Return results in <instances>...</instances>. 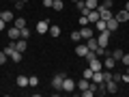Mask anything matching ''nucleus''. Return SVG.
I'll use <instances>...</instances> for the list:
<instances>
[{"label": "nucleus", "mask_w": 129, "mask_h": 97, "mask_svg": "<svg viewBox=\"0 0 129 97\" xmlns=\"http://www.w3.org/2000/svg\"><path fill=\"white\" fill-rule=\"evenodd\" d=\"M7 35H9V39L17 41V39H22V28H17V26H11L9 30H7Z\"/></svg>", "instance_id": "f03ea898"}, {"label": "nucleus", "mask_w": 129, "mask_h": 97, "mask_svg": "<svg viewBox=\"0 0 129 97\" xmlns=\"http://www.w3.org/2000/svg\"><path fill=\"white\" fill-rule=\"evenodd\" d=\"M112 80H114V82H120V80H123V74H112Z\"/></svg>", "instance_id": "c9c22d12"}, {"label": "nucleus", "mask_w": 129, "mask_h": 97, "mask_svg": "<svg viewBox=\"0 0 129 97\" xmlns=\"http://www.w3.org/2000/svg\"><path fill=\"white\" fill-rule=\"evenodd\" d=\"M110 35H112L110 30H103V32H99V39H97V41H99V45H101V47H108V41H110Z\"/></svg>", "instance_id": "39448f33"}, {"label": "nucleus", "mask_w": 129, "mask_h": 97, "mask_svg": "<svg viewBox=\"0 0 129 97\" xmlns=\"http://www.w3.org/2000/svg\"><path fill=\"white\" fill-rule=\"evenodd\" d=\"M9 58H11V60H13V63H19V60H22V52H17V50H15V52H13V54H11V56H9Z\"/></svg>", "instance_id": "a878e982"}, {"label": "nucleus", "mask_w": 129, "mask_h": 97, "mask_svg": "<svg viewBox=\"0 0 129 97\" xmlns=\"http://www.w3.org/2000/svg\"><path fill=\"white\" fill-rule=\"evenodd\" d=\"M120 82H129V74H123V80Z\"/></svg>", "instance_id": "a19ab883"}, {"label": "nucleus", "mask_w": 129, "mask_h": 97, "mask_svg": "<svg viewBox=\"0 0 129 97\" xmlns=\"http://www.w3.org/2000/svg\"><path fill=\"white\" fill-rule=\"evenodd\" d=\"M52 9H56V11H62V9H64V2H62V0H54Z\"/></svg>", "instance_id": "393cba45"}, {"label": "nucleus", "mask_w": 129, "mask_h": 97, "mask_svg": "<svg viewBox=\"0 0 129 97\" xmlns=\"http://www.w3.org/2000/svg\"><path fill=\"white\" fill-rule=\"evenodd\" d=\"M118 19H116V17H110V19H108V22H106V30H110V32H116V28H118Z\"/></svg>", "instance_id": "0eeeda50"}, {"label": "nucleus", "mask_w": 129, "mask_h": 97, "mask_svg": "<svg viewBox=\"0 0 129 97\" xmlns=\"http://www.w3.org/2000/svg\"><path fill=\"white\" fill-rule=\"evenodd\" d=\"M5 26H7V22H5V19H2V17H0V32L5 30Z\"/></svg>", "instance_id": "58836bf2"}, {"label": "nucleus", "mask_w": 129, "mask_h": 97, "mask_svg": "<svg viewBox=\"0 0 129 97\" xmlns=\"http://www.w3.org/2000/svg\"><path fill=\"white\" fill-rule=\"evenodd\" d=\"M39 84V78L37 76H30V78H28V86H37Z\"/></svg>", "instance_id": "c85d7f7f"}, {"label": "nucleus", "mask_w": 129, "mask_h": 97, "mask_svg": "<svg viewBox=\"0 0 129 97\" xmlns=\"http://www.w3.org/2000/svg\"><path fill=\"white\" fill-rule=\"evenodd\" d=\"M95 26H97V30H99V32H103V30H106V22H103L101 17H99V19L95 22Z\"/></svg>", "instance_id": "b1692460"}, {"label": "nucleus", "mask_w": 129, "mask_h": 97, "mask_svg": "<svg viewBox=\"0 0 129 97\" xmlns=\"http://www.w3.org/2000/svg\"><path fill=\"white\" fill-rule=\"evenodd\" d=\"M123 54H125V52L120 50V47H116V50L112 52V56H114V60H120V58H123Z\"/></svg>", "instance_id": "bb28decb"}, {"label": "nucleus", "mask_w": 129, "mask_h": 97, "mask_svg": "<svg viewBox=\"0 0 129 97\" xmlns=\"http://www.w3.org/2000/svg\"><path fill=\"white\" fill-rule=\"evenodd\" d=\"M2 19H5V22L7 24H13V11H2Z\"/></svg>", "instance_id": "6ab92c4d"}, {"label": "nucleus", "mask_w": 129, "mask_h": 97, "mask_svg": "<svg viewBox=\"0 0 129 97\" xmlns=\"http://www.w3.org/2000/svg\"><path fill=\"white\" fill-rule=\"evenodd\" d=\"M71 2H80V0H71Z\"/></svg>", "instance_id": "c03bdc74"}, {"label": "nucleus", "mask_w": 129, "mask_h": 97, "mask_svg": "<svg viewBox=\"0 0 129 97\" xmlns=\"http://www.w3.org/2000/svg\"><path fill=\"white\" fill-rule=\"evenodd\" d=\"M125 11H127V13H129V2H125Z\"/></svg>", "instance_id": "79ce46f5"}, {"label": "nucleus", "mask_w": 129, "mask_h": 97, "mask_svg": "<svg viewBox=\"0 0 129 97\" xmlns=\"http://www.w3.org/2000/svg\"><path fill=\"white\" fill-rule=\"evenodd\" d=\"M99 5H101L99 0H84V7H86L88 11H95V9H99Z\"/></svg>", "instance_id": "9d476101"}, {"label": "nucleus", "mask_w": 129, "mask_h": 97, "mask_svg": "<svg viewBox=\"0 0 129 97\" xmlns=\"http://www.w3.org/2000/svg\"><path fill=\"white\" fill-rule=\"evenodd\" d=\"M62 80H64V74H56L54 78H52V88L62 91Z\"/></svg>", "instance_id": "f257e3e1"}, {"label": "nucleus", "mask_w": 129, "mask_h": 97, "mask_svg": "<svg viewBox=\"0 0 129 97\" xmlns=\"http://www.w3.org/2000/svg\"><path fill=\"white\" fill-rule=\"evenodd\" d=\"M50 37H60V26H50Z\"/></svg>", "instance_id": "aec40b11"}, {"label": "nucleus", "mask_w": 129, "mask_h": 97, "mask_svg": "<svg viewBox=\"0 0 129 97\" xmlns=\"http://www.w3.org/2000/svg\"><path fill=\"white\" fill-rule=\"evenodd\" d=\"M13 26H17V28H24V26H26V19H24V17H17V19H13Z\"/></svg>", "instance_id": "cd10ccee"}, {"label": "nucleus", "mask_w": 129, "mask_h": 97, "mask_svg": "<svg viewBox=\"0 0 129 97\" xmlns=\"http://www.w3.org/2000/svg\"><path fill=\"white\" fill-rule=\"evenodd\" d=\"M120 60H123L125 65H129V54H123V58H120Z\"/></svg>", "instance_id": "4c0bfd02"}, {"label": "nucleus", "mask_w": 129, "mask_h": 97, "mask_svg": "<svg viewBox=\"0 0 129 97\" xmlns=\"http://www.w3.org/2000/svg\"><path fill=\"white\" fill-rule=\"evenodd\" d=\"M13 43H15V50L24 54V50H26V45H28V43H26V39H17V41H13Z\"/></svg>", "instance_id": "ddd939ff"}, {"label": "nucleus", "mask_w": 129, "mask_h": 97, "mask_svg": "<svg viewBox=\"0 0 129 97\" xmlns=\"http://www.w3.org/2000/svg\"><path fill=\"white\" fill-rule=\"evenodd\" d=\"M88 52H90V50H88V45H86V43H80V45L75 47V54H78V56H82V58H86V54H88Z\"/></svg>", "instance_id": "1a4fd4ad"}, {"label": "nucleus", "mask_w": 129, "mask_h": 97, "mask_svg": "<svg viewBox=\"0 0 129 97\" xmlns=\"http://www.w3.org/2000/svg\"><path fill=\"white\" fill-rule=\"evenodd\" d=\"M125 74H129V65H127V71H125Z\"/></svg>", "instance_id": "37998d69"}, {"label": "nucleus", "mask_w": 129, "mask_h": 97, "mask_svg": "<svg viewBox=\"0 0 129 97\" xmlns=\"http://www.w3.org/2000/svg\"><path fill=\"white\" fill-rule=\"evenodd\" d=\"M15 84H17L19 88H26L28 86V76H17V78H15Z\"/></svg>", "instance_id": "f8f14e48"}, {"label": "nucleus", "mask_w": 129, "mask_h": 97, "mask_svg": "<svg viewBox=\"0 0 129 97\" xmlns=\"http://www.w3.org/2000/svg\"><path fill=\"white\" fill-rule=\"evenodd\" d=\"M24 5H26V2H22V0H17V2H15V9H17V11H19V9H24Z\"/></svg>", "instance_id": "e433bc0d"}, {"label": "nucleus", "mask_w": 129, "mask_h": 97, "mask_svg": "<svg viewBox=\"0 0 129 97\" xmlns=\"http://www.w3.org/2000/svg\"><path fill=\"white\" fill-rule=\"evenodd\" d=\"M75 86H78V84H75V80H71V78H64V80H62V91H64V93L75 91Z\"/></svg>", "instance_id": "7ed1b4c3"}, {"label": "nucleus", "mask_w": 129, "mask_h": 97, "mask_svg": "<svg viewBox=\"0 0 129 97\" xmlns=\"http://www.w3.org/2000/svg\"><path fill=\"white\" fill-rule=\"evenodd\" d=\"M82 95H84V97H92L95 93H92V88H84V91H82Z\"/></svg>", "instance_id": "f704fd0d"}, {"label": "nucleus", "mask_w": 129, "mask_h": 97, "mask_svg": "<svg viewBox=\"0 0 129 97\" xmlns=\"http://www.w3.org/2000/svg\"><path fill=\"white\" fill-rule=\"evenodd\" d=\"M41 2H43L45 7H52V5H54V0H41Z\"/></svg>", "instance_id": "ea45409f"}, {"label": "nucleus", "mask_w": 129, "mask_h": 97, "mask_svg": "<svg viewBox=\"0 0 129 97\" xmlns=\"http://www.w3.org/2000/svg\"><path fill=\"white\" fill-rule=\"evenodd\" d=\"M114 65H116V60H114V56H112V54H108V58L103 60V69H108V71H110L112 67H114Z\"/></svg>", "instance_id": "9b49d317"}, {"label": "nucleus", "mask_w": 129, "mask_h": 97, "mask_svg": "<svg viewBox=\"0 0 129 97\" xmlns=\"http://www.w3.org/2000/svg\"><path fill=\"white\" fill-rule=\"evenodd\" d=\"M71 39H73V41H82V35H80V30L71 32Z\"/></svg>", "instance_id": "7c9ffc66"}, {"label": "nucleus", "mask_w": 129, "mask_h": 97, "mask_svg": "<svg viewBox=\"0 0 129 97\" xmlns=\"http://www.w3.org/2000/svg\"><path fill=\"white\" fill-rule=\"evenodd\" d=\"M28 37H30V30L24 26V28H22V39H28Z\"/></svg>", "instance_id": "72a5a7b5"}, {"label": "nucleus", "mask_w": 129, "mask_h": 97, "mask_svg": "<svg viewBox=\"0 0 129 97\" xmlns=\"http://www.w3.org/2000/svg\"><path fill=\"white\" fill-rule=\"evenodd\" d=\"M88 84H90V80L82 78V80H80V82H78V88H80V91H84V88H88Z\"/></svg>", "instance_id": "5701e85b"}, {"label": "nucleus", "mask_w": 129, "mask_h": 97, "mask_svg": "<svg viewBox=\"0 0 129 97\" xmlns=\"http://www.w3.org/2000/svg\"><path fill=\"white\" fill-rule=\"evenodd\" d=\"M116 84H118V82L108 80V82H106V91H108V93H116Z\"/></svg>", "instance_id": "a211bd4d"}, {"label": "nucleus", "mask_w": 129, "mask_h": 97, "mask_svg": "<svg viewBox=\"0 0 129 97\" xmlns=\"http://www.w3.org/2000/svg\"><path fill=\"white\" fill-rule=\"evenodd\" d=\"M80 35H82V39H90L92 37V30L88 26H82V28H80Z\"/></svg>", "instance_id": "4468645a"}, {"label": "nucleus", "mask_w": 129, "mask_h": 97, "mask_svg": "<svg viewBox=\"0 0 129 97\" xmlns=\"http://www.w3.org/2000/svg\"><path fill=\"white\" fill-rule=\"evenodd\" d=\"M47 30H50V22H47V19H41V22H37V32H39V35H45Z\"/></svg>", "instance_id": "423d86ee"}, {"label": "nucleus", "mask_w": 129, "mask_h": 97, "mask_svg": "<svg viewBox=\"0 0 129 97\" xmlns=\"http://www.w3.org/2000/svg\"><path fill=\"white\" fill-rule=\"evenodd\" d=\"M99 17H101L103 22H108L110 17H114V13H112V9H103V7H99Z\"/></svg>", "instance_id": "6e6552de"}, {"label": "nucleus", "mask_w": 129, "mask_h": 97, "mask_svg": "<svg viewBox=\"0 0 129 97\" xmlns=\"http://www.w3.org/2000/svg\"><path fill=\"white\" fill-rule=\"evenodd\" d=\"M114 17L118 19V22H127V19H129V13H127V11H125V9H123V11H118V13H116Z\"/></svg>", "instance_id": "f3484780"}, {"label": "nucleus", "mask_w": 129, "mask_h": 97, "mask_svg": "<svg viewBox=\"0 0 129 97\" xmlns=\"http://www.w3.org/2000/svg\"><path fill=\"white\" fill-rule=\"evenodd\" d=\"M92 82H97V84H99V82H106L101 71H95V74H92Z\"/></svg>", "instance_id": "412c9836"}, {"label": "nucleus", "mask_w": 129, "mask_h": 97, "mask_svg": "<svg viewBox=\"0 0 129 97\" xmlns=\"http://www.w3.org/2000/svg\"><path fill=\"white\" fill-rule=\"evenodd\" d=\"M92 74H95V71H92L90 67H86V69L82 71V78H86V80H92Z\"/></svg>", "instance_id": "4be33fe9"}, {"label": "nucleus", "mask_w": 129, "mask_h": 97, "mask_svg": "<svg viewBox=\"0 0 129 97\" xmlns=\"http://www.w3.org/2000/svg\"><path fill=\"white\" fill-rule=\"evenodd\" d=\"M112 5H114V0H103L99 7H103V9H112Z\"/></svg>", "instance_id": "c756f323"}, {"label": "nucleus", "mask_w": 129, "mask_h": 97, "mask_svg": "<svg viewBox=\"0 0 129 97\" xmlns=\"http://www.w3.org/2000/svg\"><path fill=\"white\" fill-rule=\"evenodd\" d=\"M88 67H90L92 71H101V69H103V63L99 60V56H95V58L88 60Z\"/></svg>", "instance_id": "20e7f679"}, {"label": "nucleus", "mask_w": 129, "mask_h": 97, "mask_svg": "<svg viewBox=\"0 0 129 97\" xmlns=\"http://www.w3.org/2000/svg\"><path fill=\"white\" fill-rule=\"evenodd\" d=\"M88 24H90V22H88L86 15H80V26H88Z\"/></svg>", "instance_id": "2f4dec72"}, {"label": "nucleus", "mask_w": 129, "mask_h": 97, "mask_svg": "<svg viewBox=\"0 0 129 97\" xmlns=\"http://www.w3.org/2000/svg\"><path fill=\"white\" fill-rule=\"evenodd\" d=\"M7 60H9V56H7V54H5V50H2V52H0V65H5Z\"/></svg>", "instance_id": "473e14b6"}, {"label": "nucleus", "mask_w": 129, "mask_h": 97, "mask_svg": "<svg viewBox=\"0 0 129 97\" xmlns=\"http://www.w3.org/2000/svg\"><path fill=\"white\" fill-rule=\"evenodd\" d=\"M86 17H88V22H92V24H95L97 19H99V9H95V11H88V15H86Z\"/></svg>", "instance_id": "dca6fc26"}, {"label": "nucleus", "mask_w": 129, "mask_h": 97, "mask_svg": "<svg viewBox=\"0 0 129 97\" xmlns=\"http://www.w3.org/2000/svg\"><path fill=\"white\" fill-rule=\"evenodd\" d=\"M22 2H28V0H22Z\"/></svg>", "instance_id": "a18cd8bd"}, {"label": "nucleus", "mask_w": 129, "mask_h": 97, "mask_svg": "<svg viewBox=\"0 0 129 97\" xmlns=\"http://www.w3.org/2000/svg\"><path fill=\"white\" fill-rule=\"evenodd\" d=\"M86 45H88V50H90V52H95L97 50V47H99V41H97V39H86Z\"/></svg>", "instance_id": "2eb2a0df"}]
</instances>
